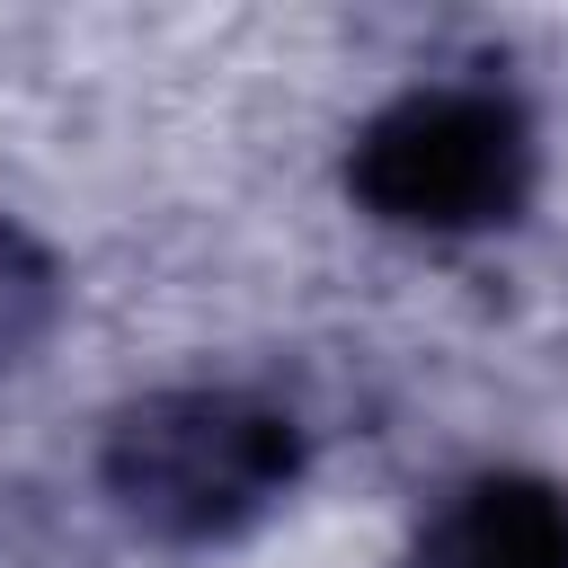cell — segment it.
Segmentation results:
<instances>
[{
    "label": "cell",
    "instance_id": "1",
    "mask_svg": "<svg viewBox=\"0 0 568 568\" xmlns=\"http://www.w3.org/2000/svg\"><path fill=\"white\" fill-rule=\"evenodd\" d=\"M532 115L497 80H417L390 106H373L346 151V195L417 240L506 231L532 204Z\"/></svg>",
    "mask_w": 568,
    "mask_h": 568
},
{
    "label": "cell",
    "instance_id": "2",
    "mask_svg": "<svg viewBox=\"0 0 568 568\" xmlns=\"http://www.w3.org/2000/svg\"><path fill=\"white\" fill-rule=\"evenodd\" d=\"M98 479L142 532L222 541L302 479V426L248 390H151L106 426Z\"/></svg>",
    "mask_w": 568,
    "mask_h": 568
},
{
    "label": "cell",
    "instance_id": "3",
    "mask_svg": "<svg viewBox=\"0 0 568 568\" xmlns=\"http://www.w3.org/2000/svg\"><path fill=\"white\" fill-rule=\"evenodd\" d=\"M408 568H568V488L532 470H479L426 515Z\"/></svg>",
    "mask_w": 568,
    "mask_h": 568
},
{
    "label": "cell",
    "instance_id": "4",
    "mask_svg": "<svg viewBox=\"0 0 568 568\" xmlns=\"http://www.w3.org/2000/svg\"><path fill=\"white\" fill-rule=\"evenodd\" d=\"M53 302H62L53 257H44L18 222H0V364H18V355L53 328Z\"/></svg>",
    "mask_w": 568,
    "mask_h": 568
}]
</instances>
